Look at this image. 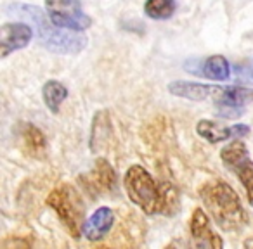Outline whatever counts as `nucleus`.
I'll return each mask as SVG.
<instances>
[{"label":"nucleus","mask_w":253,"mask_h":249,"mask_svg":"<svg viewBox=\"0 0 253 249\" xmlns=\"http://www.w3.org/2000/svg\"><path fill=\"white\" fill-rule=\"evenodd\" d=\"M82 183L87 185L88 190L92 192H116V183H118V177H116L115 168L111 163L104 158H97L94 165V170L82 180Z\"/></svg>","instance_id":"1a4fd4ad"},{"label":"nucleus","mask_w":253,"mask_h":249,"mask_svg":"<svg viewBox=\"0 0 253 249\" xmlns=\"http://www.w3.org/2000/svg\"><path fill=\"white\" fill-rule=\"evenodd\" d=\"M196 134L210 144H218V142L229 141V139L246 137L250 134V127L243 125V123L232 125V127H224V125L211 121V119H200L196 125Z\"/></svg>","instance_id":"0eeeda50"},{"label":"nucleus","mask_w":253,"mask_h":249,"mask_svg":"<svg viewBox=\"0 0 253 249\" xmlns=\"http://www.w3.org/2000/svg\"><path fill=\"white\" fill-rule=\"evenodd\" d=\"M245 158H248V149H246V144L241 139H234L231 144H227L220 151V159L224 161V165L227 166V168L236 166Z\"/></svg>","instance_id":"a211bd4d"},{"label":"nucleus","mask_w":253,"mask_h":249,"mask_svg":"<svg viewBox=\"0 0 253 249\" xmlns=\"http://www.w3.org/2000/svg\"><path fill=\"white\" fill-rule=\"evenodd\" d=\"M45 12L54 25L71 32H85L92 25L80 0H45Z\"/></svg>","instance_id":"39448f33"},{"label":"nucleus","mask_w":253,"mask_h":249,"mask_svg":"<svg viewBox=\"0 0 253 249\" xmlns=\"http://www.w3.org/2000/svg\"><path fill=\"white\" fill-rule=\"evenodd\" d=\"M231 170L236 173V177L239 178L241 185L245 187L250 204L253 206V161L250 158H245L243 161H239L236 166H232Z\"/></svg>","instance_id":"6ab92c4d"},{"label":"nucleus","mask_w":253,"mask_h":249,"mask_svg":"<svg viewBox=\"0 0 253 249\" xmlns=\"http://www.w3.org/2000/svg\"><path fill=\"white\" fill-rule=\"evenodd\" d=\"M113 137V125H111V116L106 109H101L94 114L92 119V128H90V151L94 154L104 151L109 144H111Z\"/></svg>","instance_id":"ddd939ff"},{"label":"nucleus","mask_w":253,"mask_h":249,"mask_svg":"<svg viewBox=\"0 0 253 249\" xmlns=\"http://www.w3.org/2000/svg\"><path fill=\"white\" fill-rule=\"evenodd\" d=\"M245 248H253V239H252V241H246L245 242Z\"/></svg>","instance_id":"4be33fe9"},{"label":"nucleus","mask_w":253,"mask_h":249,"mask_svg":"<svg viewBox=\"0 0 253 249\" xmlns=\"http://www.w3.org/2000/svg\"><path fill=\"white\" fill-rule=\"evenodd\" d=\"M201 203L208 210L211 220L225 232H239L248 225L243 203L238 192L220 178H211L198 189Z\"/></svg>","instance_id":"7ed1b4c3"},{"label":"nucleus","mask_w":253,"mask_h":249,"mask_svg":"<svg viewBox=\"0 0 253 249\" xmlns=\"http://www.w3.org/2000/svg\"><path fill=\"white\" fill-rule=\"evenodd\" d=\"M33 26L30 23H5L0 28V56L7 57L9 54L21 50L32 42Z\"/></svg>","instance_id":"423d86ee"},{"label":"nucleus","mask_w":253,"mask_h":249,"mask_svg":"<svg viewBox=\"0 0 253 249\" xmlns=\"http://www.w3.org/2000/svg\"><path fill=\"white\" fill-rule=\"evenodd\" d=\"M234 74L241 83H253V57L245 59L234 66Z\"/></svg>","instance_id":"aec40b11"},{"label":"nucleus","mask_w":253,"mask_h":249,"mask_svg":"<svg viewBox=\"0 0 253 249\" xmlns=\"http://www.w3.org/2000/svg\"><path fill=\"white\" fill-rule=\"evenodd\" d=\"M42 97H43L45 106L49 107V111L56 114V112H59L61 104L66 101L68 88L64 87L61 81L49 80V81H45V83H43V87H42Z\"/></svg>","instance_id":"dca6fc26"},{"label":"nucleus","mask_w":253,"mask_h":249,"mask_svg":"<svg viewBox=\"0 0 253 249\" xmlns=\"http://www.w3.org/2000/svg\"><path fill=\"white\" fill-rule=\"evenodd\" d=\"M250 102H253V88L246 87H222L220 95L215 99V104L234 107H245Z\"/></svg>","instance_id":"2eb2a0df"},{"label":"nucleus","mask_w":253,"mask_h":249,"mask_svg":"<svg viewBox=\"0 0 253 249\" xmlns=\"http://www.w3.org/2000/svg\"><path fill=\"white\" fill-rule=\"evenodd\" d=\"M7 12L16 16V18L28 21L35 30V35L39 38L40 45H43L50 52L75 56V54L82 52L87 47V38L84 35H80L78 32H71V30L56 26L49 19L47 12H43L37 5L12 4L7 7Z\"/></svg>","instance_id":"f03ea898"},{"label":"nucleus","mask_w":253,"mask_h":249,"mask_svg":"<svg viewBox=\"0 0 253 249\" xmlns=\"http://www.w3.org/2000/svg\"><path fill=\"white\" fill-rule=\"evenodd\" d=\"M177 5L175 0H146L144 12L148 18L156 19V21H165L170 19L175 12Z\"/></svg>","instance_id":"f3484780"},{"label":"nucleus","mask_w":253,"mask_h":249,"mask_svg":"<svg viewBox=\"0 0 253 249\" xmlns=\"http://www.w3.org/2000/svg\"><path fill=\"white\" fill-rule=\"evenodd\" d=\"M201 74L208 80L213 81H227L229 76H231V64L220 54H215V56H210L208 59H205L201 63Z\"/></svg>","instance_id":"4468645a"},{"label":"nucleus","mask_w":253,"mask_h":249,"mask_svg":"<svg viewBox=\"0 0 253 249\" xmlns=\"http://www.w3.org/2000/svg\"><path fill=\"white\" fill-rule=\"evenodd\" d=\"M217 107V114L224 116V118H239L241 114H245V107H234V106H222L215 104Z\"/></svg>","instance_id":"412c9836"},{"label":"nucleus","mask_w":253,"mask_h":249,"mask_svg":"<svg viewBox=\"0 0 253 249\" xmlns=\"http://www.w3.org/2000/svg\"><path fill=\"white\" fill-rule=\"evenodd\" d=\"M126 196L146 214H173L180 206L177 189L170 182H156L153 175L141 165H132L123 178Z\"/></svg>","instance_id":"f257e3e1"},{"label":"nucleus","mask_w":253,"mask_h":249,"mask_svg":"<svg viewBox=\"0 0 253 249\" xmlns=\"http://www.w3.org/2000/svg\"><path fill=\"white\" fill-rule=\"evenodd\" d=\"M47 204L54 210L71 237H80L85 223V204L80 192L70 183H59L49 192Z\"/></svg>","instance_id":"20e7f679"},{"label":"nucleus","mask_w":253,"mask_h":249,"mask_svg":"<svg viewBox=\"0 0 253 249\" xmlns=\"http://www.w3.org/2000/svg\"><path fill=\"white\" fill-rule=\"evenodd\" d=\"M16 135H18L19 145H21L25 154H28L30 158H35V159L45 158L47 141L40 128H37L32 123H18Z\"/></svg>","instance_id":"9d476101"},{"label":"nucleus","mask_w":253,"mask_h":249,"mask_svg":"<svg viewBox=\"0 0 253 249\" xmlns=\"http://www.w3.org/2000/svg\"><path fill=\"white\" fill-rule=\"evenodd\" d=\"M189 230H191V237L196 248H213V249H220L224 246L222 237H218L217 232H213L210 225V220L205 214V211L201 208H196L191 214V221H189Z\"/></svg>","instance_id":"6e6552de"},{"label":"nucleus","mask_w":253,"mask_h":249,"mask_svg":"<svg viewBox=\"0 0 253 249\" xmlns=\"http://www.w3.org/2000/svg\"><path fill=\"white\" fill-rule=\"evenodd\" d=\"M169 92L175 97H182L187 101H207L217 99L222 92V87H215L210 83H194V81H172L169 85Z\"/></svg>","instance_id":"f8f14e48"},{"label":"nucleus","mask_w":253,"mask_h":249,"mask_svg":"<svg viewBox=\"0 0 253 249\" xmlns=\"http://www.w3.org/2000/svg\"><path fill=\"white\" fill-rule=\"evenodd\" d=\"M113 223H115V213H113V210L108 206H101L85 220L84 227H82V235L87 241L92 242L102 241L111 232Z\"/></svg>","instance_id":"9b49d317"}]
</instances>
